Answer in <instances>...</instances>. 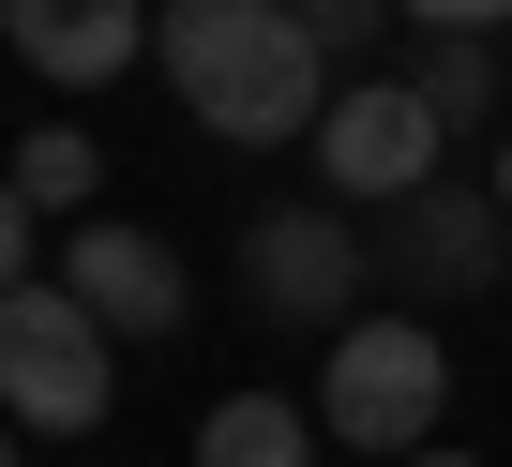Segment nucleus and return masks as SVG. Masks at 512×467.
I'll use <instances>...</instances> for the list:
<instances>
[{
	"instance_id": "f3484780",
	"label": "nucleus",
	"mask_w": 512,
	"mask_h": 467,
	"mask_svg": "<svg viewBox=\"0 0 512 467\" xmlns=\"http://www.w3.org/2000/svg\"><path fill=\"white\" fill-rule=\"evenodd\" d=\"M0 467H16V407H0Z\"/></svg>"
},
{
	"instance_id": "423d86ee",
	"label": "nucleus",
	"mask_w": 512,
	"mask_h": 467,
	"mask_svg": "<svg viewBox=\"0 0 512 467\" xmlns=\"http://www.w3.org/2000/svg\"><path fill=\"white\" fill-rule=\"evenodd\" d=\"M241 287L272 302V317H317V332H347V317H362V287H377V242H362L347 211H256Z\"/></svg>"
},
{
	"instance_id": "0eeeda50",
	"label": "nucleus",
	"mask_w": 512,
	"mask_h": 467,
	"mask_svg": "<svg viewBox=\"0 0 512 467\" xmlns=\"http://www.w3.org/2000/svg\"><path fill=\"white\" fill-rule=\"evenodd\" d=\"M61 287L121 332V347H151V332H181V257L151 242V226H91L76 211V242H61Z\"/></svg>"
},
{
	"instance_id": "f03ea898",
	"label": "nucleus",
	"mask_w": 512,
	"mask_h": 467,
	"mask_svg": "<svg viewBox=\"0 0 512 467\" xmlns=\"http://www.w3.org/2000/svg\"><path fill=\"white\" fill-rule=\"evenodd\" d=\"M106 392H121V332H106L61 272L0 287V407L46 422V437H91V422H106Z\"/></svg>"
},
{
	"instance_id": "39448f33",
	"label": "nucleus",
	"mask_w": 512,
	"mask_h": 467,
	"mask_svg": "<svg viewBox=\"0 0 512 467\" xmlns=\"http://www.w3.org/2000/svg\"><path fill=\"white\" fill-rule=\"evenodd\" d=\"M497 257H512V211H497V181H422V196H392L377 211V272L392 287H422V302H482L497 287Z\"/></svg>"
},
{
	"instance_id": "dca6fc26",
	"label": "nucleus",
	"mask_w": 512,
	"mask_h": 467,
	"mask_svg": "<svg viewBox=\"0 0 512 467\" xmlns=\"http://www.w3.org/2000/svg\"><path fill=\"white\" fill-rule=\"evenodd\" d=\"M497 211H512V136H497Z\"/></svg>"
},
{
	"instance_id": "2eb2a0df",
	"label": "nucleus",
	"mask_w": 512,
	"mask_h": 467,
	"mask_svg": "<svg viewBox=\"0 0 512 467\" xmlns=\"http://www.w3.org/2000/svg\"><path fill=\"white\" fill-rule=\"evenodd\" d=\"M392 467H482V452H437V437H422V452H392Z\"/></svg>"
},
{
	"instance_id": "7ed1b4c3",
	"label": "nucleus",
	"mask_w": 512,
	"mask_h": 467,
	"mask_svg": "<svg viewBox=\"0 0 512 467\" xmlns=\"http://www.w3.org/2000/svg\"><path fill=\"white\" fill-rule=\"evenodd\" d=\"M437 407H452V362H437L422 317H347L332 332V362H317V437L332 452H422Z\"/></svg>"
},
{
	"instance_id": "6e6552de",
	"label": "nucleus",
	"mask_w": 512,
	"mask_h": 467,
	"mask_svg": "<svg viewBox=\"0 0 512 467\" xmlns=\"http://www.w3.org/2000/svg\"><path fill=\"white\" fill-rule=\"evenodd\" d=\"M0 31H16V61H31V76L106 91V76L166 31V0H0Z\"/></svg>"
},
{
	"instance_id": "4468645a",
	"label": "nucleus",
	"mask_w": 512,
	"mask_h": 467,
	"mask_svg": "<svg viewBox=\"0 0 512 467\" xmlns=\"http://www.w3.org/2000/svg\"><path fill=\"white\" fill-rule=\"evenodd\" d=\"M392 16H422V31H497V46H512V0H392Z\"/></svg>"
},
{
	"instance_id": "9d476101",
	"label": "nucleus",
	"mask_w": 512,
	"mask_h": 467,
	"mask_svg": "<svg viewBox=\"0 0 512 467\" xmlns=\"http://www.w3.org/2000/svg\"><path fill=\"white\" fill-rule=\"evenodd\" d=\"M497 91H512V46L497 31H422V106L437 121H482Z\"/></svg>"
},
{
	"instance_id": "f8f14e48",
	"label": "nucleus",
	"mask_w": 512,
	"mask_h": 467,
	"mask_svg": "<svg viewBox=\"0 0 512 467\" xmlns=\"http://www.w3.org/2000/svg\"><path fill=\"white\" fill-rule=\"evenodd\" d=\"M31 226H46V211H31L16 181H0V287H31V272H46V242H31Z\"/></svg>"
},
{
	"instance_id": "ddd939ff",
	"label": "nucleus",
	"mask_w": 512,
	"mask_h": 467,
	"mask_svg": "<svg viewBox=\"0 0 512 467\" xmlns=\"http://www.w3.org/2000/svg\"><path fill=\"white\" fill-rule=\"evenodd\" d=\"M287 16H302V31H317V46H332V61H347V46H362V31H377V16H392V0H287Z\"/></svg>"
},
{
	"instance_id": "9b49d317",
	"label": "nucleus",
	"mask_w": 512,
	"mask_h": 467,
	"mask_svg": "<svg viewBox=\"0 0 512 467\" xmlns=\"http://www.w3.org/2000/svg\"><path fill=\"white\" fill-rule=\"evenodd\" d=\"M0 181H16L31 211H91V181H106V151H91L76 121H31V136H16V166H0Z\"/></svg>"
},
{
	"instance_id": "f257e3e1",
	"label": "nucleus",
	"mask_w": 512,
	"mask_h": 467,
	"mask_svg": "<svg viewBox=\"0 0 512 467\" xmlns=\"http://www.w3.org/2000/svg\"><path fill=\"white\" fill-rule=\"evenodd\" d=\"M151 61L181 76V106L241 151H272V136H317L332 121V46L287 16V0H166V31Z\"/></svg>"
},
{
	"instance_id": "20e7f679",
	"label": "nucleus",
	"mask_w": 512,
	"mask_h": 467,
	"mask_svg": "<svg viewBox=\"0 0 512 467\" xmlns=\"http://www.w3.org/2000/svg\"><path fill=\"white\" fill-rule=\"evenodd\" d=\"M437 106H422V76H347L332 91V121H317V181L347 196V211H392V196H422L437 181Z\"/></svg>"
},
{
	"instance_id": "1a4fd4ad",
	"label": "nucleus",
	"mask_w": 512,
	"mask_h": 467,
	"mask_svg": "<svg viewBox=\"0 0 512 467\" xmlns=\"http://www.w3.org/2000/svg\"><path fill=\"white\" fill-rule=\"evenodd\" d=\"M196 467H317V422H302L287 392H226V407L196 422Z\"/></svg>"
}]
</instances>
